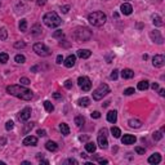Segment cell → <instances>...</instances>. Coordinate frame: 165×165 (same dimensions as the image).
Wrapping results in <instances>:
<instances>
[{
    "mask_svg": "<svg viewBox=\"0 0 165 165\" xmlns=\"http://www.w3.org/2000/svg\"><path fill=\"white\" fill-rule=\"evenodd\" d=\"M7 93L17 98H21L23 101H31L34 98V94L30 89L22 85H9L7 86Z\"/></svg>",
    "mask_w": 165,
    "mask_h": 165,
    "instance_id": "6da1fadb",
    "label": "cell"
},
{
    "mask_svg": "<svg viewBox=\"0 0 165 165\" xmlns=\"http://www.w3.org/2000/svg\"><path fill=\"white\" fill-rule=\"evenodd\" d=\"M88 21H89L90 25H93L95 27H101V26L105 25L106 21H107V16L101 11H95V12H92L88 16Z\"/></svg>",
    "mask_w": 165,
    "mask_h": 165,
    "instance_id": "7a4b0ae2",
    "label": "cell"
},
{
    "mask_svg": "<svg viewBox=\"0 0 165 165\" xmlns=\"http://www.w3.org/2000/svg\"><path fill=\"white\" fill-rule=\"evenodd\" d=\"M72 37H74V40H76L77 43L88 41L92 37V31L86 27H76L74 32H72Z\"/></svg>",
    "mask_w": 165,
    "mask_h": 165,
    "instance_id": "3957f363",
    "label": "cell"
},
{
    "mask_svg": "<svg viewBox=\"0 0 165 165\" xmlns=\"http://www.w3.org/2000/svg\"><path fill=\"white\" fill-rule=\"evenodd\" d=\"M43 22H44L45 26L50 27V28H54V27H58L61 25L62 19L56 12H48L44 14V17H43Z\"/></svg>",
    "mask_w": 165,
    "mask_h": 165,
    "instance_id": "277c9868",
    "label": "cell"
},
{
    "mask_svg": "<svg viewBox=\"0 0 165 165\" xmlns=\"http://www.w3.org/2000/svg\"><path fill=\"white\" fill-rule=\"evenodd\" d=\"M108 93H110V86L107 84H101L95 90H93V99L99 101L103 98L105 95H107Z\"/></svg>",
    "mask_w": 165,
    "mask_h": 165,
    "instance_id": "5b68a950",
    "label": "cell"
},
{
    "mask_svg": "<svg viewBox=\"0 0 165 165\" xmlns=\"http://www.w3.org/2000/svg\"><path fill=\"white\" fill-rule=\"evenodd\" d=\"M34 52L40 57H48V56L52 54V50L45 44H43V43H36V44H34Z\"/></svg>",
    "mask_w": 165,
    "mask_h": 165,
    "instance_id": "8992f818",
    "label": "cell"
},
{
    "mask_svg": "<svg viewBox=\"0 0 165 165\" xmlns=\"http://www.w3.org/2000/svg\"><path fill=\"white\" fill-rule=\"evenodd\" d=\"M77 84H79L80 89H82L84 92H89L92 89V81L88 76H80L77 79Z\"/></svg>",
    "mask_w": 165,
    "mask_h": 165,
    "instance_id": "52a82bcc",
    "label": "cell"
},
{
    "mask_svg": "<svg viewBox=\"0 0 165 165\" xmlns=\"http://www.w3.org/2000/svg\"><path fill=\"white\" fill-rule=\"evenodd\" d=\"M150 37H151V40L154 43H156V44H163V43H164V37H163L161 32H160L159 30L150 31Z\"/></svg>",
    "mask_w": 165,
    "mask_h": 165,
    "instance_id": "ba28073f",
    "label": "cell"
},
{
    "mask_svg": "<svg viewBox=\"0 0 165 165\" xmlns=\"http://www.w3.org/2000/svg\"><path fill=\"white\" fill-rule=\"evenodd\" d=\"M31 118V108L30 107H25L21 112L18 114V120L19 121H27Z\"/></svg>",
    "mask_w": 165,
    "mask_h": 165,
    "instance_id": "9c48e42d",
    "label": "cell"
},
{
    "mask_svg": "<svg viewBox=\"0 0 165 165\" xmlns=\"http://www.w3.org/2000/svg\"><path fill=\"white\" fill-rule=\"evenodd\" d=\"M165 63V57L163 54H156L154 58H152V66L154 67H163Z\"/></svg>",
    "mask_w": 165,
    "mask_h": 165,
    "instance_id": "30bf717a",
    "label": "cell"
},
{
    "mask_svg": "<svg viewBox=\"0 0 165 165\" xmlns=\"http://www.w3.org/2000/svg\"><path fill=\"white\" fill-rule=\"evenodd\" d=\"M22 143L25 146H36L37 144V137H34V135H27L25 139L22 141Z\"/></svg>",
    "mask_w": 165,
    "mask_h": 165,
    "instance_id": "8fae6325",
    "label": "cell"
},
{
    "mask_svg": "<svg viewBox=\"0 0 165 165\" xmlns=\"http://www.w3.org/2000/svg\"><path fill=\"white\" fill-rule=\"evenodd\" d=\"M135 141H137V138L134 137V135L132 134H125L124 137H121V143L123 144H134L135 143Z\"/></svg>",
    "mask_w": 165,
    "mask_h": 165,
    "instance_id": "7c38bea8",
    "label": "cell"
},
{
    "mask_svg": "<svg viewBox=\"0 0 165 165\" xmlns=\"http://www.w3.org/2000/svg\"><path fill=\"white\" fill-rule=\"evenodd\" d=\"M120 11H121V13H123L124 16H130L132 12H133V7L130 5L129 3H123V4H121V7H120Z\"/></svg>",
    "mask_w": 165,
    "mask_h": 165,
    "instance_id": "4fadbf2b",
    "label": "cell"
},
{
    "mask_svg": "<svg viewBox=\"0 0 165 165\" xmlns=\"http://www.w3.org/2000/svg\"><path fill=\"white\" fill-rule=\"evenodd\" d=\"M75 62H76V56L70 54V56L65 60L63 65H65V67H67V69H71V67H74V66H75Z\"/></svg>",
    "mask_w": 165,
    "mask_h": 165,
    "instance_id": "5bb4252c",
    "label": "cell"
},
{
    "mask_svg": "<svg viewBox=\"0 0 165 165\" xmlns=\"http://www.w3.org/2000/svg\"><path fill=\"white\" fill-rule=\"evenodd\" d=\"M148 163L150 164H154V165H156V164H160L161 163V155L160 154H154V155H151V156L148 157Z\"/></svg>",
    "mask_w": 165,
    "mask_h": 165,
    "instance_id": "9a60e30c",
    "label": "cell"
},
{
    "mask_svg": "<svg viewBox=\"0 0 165 165\" xmlns=\"http://www.w3.org/2000/svg\"><path fill=\"white\" fill-rule=\"evenodd\" d=\"M98 144H99L101 148H107L108 147V141L106 138V135H102V134L98 135Z\"/></svg>",
    "mask_w": 165,
    "mask_h": 165,
    "instance_id": "2e32d148",
    "label": "cell"
},
{
    "mask_svg": "<svg viewBox=\"0 0 165 165\" xmlns=\"http://www.w3.org/2000/svg\"><path fill=\"white\" fill-rule=\"evenodd\" d=\"M92 56V52L89 49H79L77 50V57L79 58H82V60H86Z\"/></svg>",
    "mask_w": 165,
    "mask_h": 165,
    "instance_id": "e0dca14e",
    "label": "cell"
},
{
    "mask_svg": "<svg viewBox=\"0 0 165 165\" xmlns=\"http://www.w3.org/2000/svg\"><path fill=\"white\" fill-rule=\"evenodd\" d=\"M133 76H134V71L130 69H124L121 71V77L123 79H132Z\"/></svg>",
    "mask_w": 165,
    "mask_h": 165,
    "instance_id": "ac0fdd59",
    "label": "cell"
},
{
    "mask_svg": "<svg viewBox=\"0 0 165 165\" xmlns=\"http://www.w3.org/2000/svg\"><path fill=\"white\" fill-rule=\"evenodd\" d=\"M116 120H118V112L114 110V111H110V112L107 114V121L111 124H115Z\"/></svg>",
    "mask_w": 165,
    "mask_h": 165,
    "instance_id": "d6986e66",
    "label": "cell"
},
{
    "mask_svg": "<svg viewBox=\"0 0 165 165\" xmlns=\"http://www.w3.org/2000/svg\"><path fill=\"white\" fill-rule=\"evenodd\" d=\"M45 148L48 150V151H50V152H54L58 150V146H57V143L56 142H53V141H48V142L45 143Z\"/></svg>",
    "mask_w": 165,
    "mask_h": 165,
    "instance_id": "ffe728a7",
    "label": "cell"
},
{
    "mask_svg": "<svg viewBox=\"0 0 165 165\" xmlns=\"http://www.w3.org/2000/svg\"><path fill=\"white\" fill-rule=\"evenodd\" d=\"M152 23L155 26H157V27H161L164 23H163V19H161V17L159 16V14H152Z\"/></svg>",
    "mask_w": 165,
    "mask_h": 165,
    "instance_id": "44dd1931",
    "label": "cell"
},
{
    "mask_svg": "<svg viewBox=\"0 0 165 165\" xmlns=\"http://www.w3.org/2000/svg\"><path fill=\"white\" fill-rule=\"evenodd\" d=\"M128 124H129L130 128H135V129L142 127V121L138 120V119H130V120L128 121Z\"/></svg>",
    "mask_w": 165,
    "mask_h": 165,
    "instance_id": "7402d4cb",
    "label": "cell"
},
{
    "mask_svg": "<svg viewBox=\"0 0 165 165\" xmlns=\"http://www.w3.org/2000/svg\"><path fill=\"white\" fill-rule=\"evenodd\" d=\"M90 103V99L88 97H82V98H79L77 99V105L80 106V107H88Z\"/></svg>",
    "mask_w": 165,
    "mask_h": 165,
    "instance_id": "603a6c76",
    "label": "cell"
},
{
    "mask_svg": "<svg viewBox=\"0 0 165 165\" xmlns=\"http://www.w3.org/2000/svg\"><path fill=\"white\" fill-rule=\"evenodd\" d=\"M60 130H61V133L63 135H69L70 134V128H69V125H67L66 123H61L60 124Z\"/></svg>",
    "mask_w": 165,
    "mask_h": 165,
    "instance_id": "cb8c5ba5",
    "label": "cell"
},
{
    "mask_svg": "<svg viewBox=\"0 0 165 165\" xmlns=\"http://www.w3.org/2000/svg\"><path fill=\"white\" fill-rule=\"evenodd\" d=\"M85 150H86V152H90V154L95 152V150H97L95 143H93V142H86V144H85Z\"/></svg>",
    "mask_w": 165,
    "mask_h": 165,
    "instance_id": "d4e9b609",
    "label": "cell"
},
{
    "mask_svg": "<svg viewBox=\"0 0 165 165\" xmlns=\"http://www.w3.org/2000/svg\"><path fill=\"white\" fill-rule=\"evenodd\" d=\"M137 88H138L139 90H147V89L150 88V82H148L147 80H142V81L138 82V86H137Z\"/></svg>",
    "mask_w": 165,
    "mask_h": 165,
    "instance_id": "484cf974",
    "label": "cell"
},
{
    "mask_svg": "<svg viewBox=\"0 0 165 165\" xmlns=\"http://www.w3.org/2000/svg\"><path fill=\"white\" fill-rule=\"evenodd\" d=\"M41 26L40 25H34L32 27H31V34L32 35H35V36H37V35H40L41 34Z\"/></svg>",
    "mask_w": 165,
    "mask_h": 165,
    "instance_id": "4316f807",
    "label": "cell"
},
{
    "mask_svg": "<svg viewBox=\"0 0 165 165\" xmlns=\"http://www.w3.org/2000/svg\"><path fill=\"white\" fill-rule=\"evenodd\" d=\"M43 105H44V108H45L47 112H53V111H54V106L52 105L50 101H44Z\"/></svg>",
    "mask_w": 165,
    "mask_h": 165,
    "instance_id": "83f0119b",
    "label": "cell"
},
{
    "mask_svg": "<svg viewBox=\"0 0 165 165\" xmlns=\"http://www.w3.org/2000/svg\"><path fill=\"white\" fill-rule=\"evenodd\" d=\"M7 39H8V31H7V28H5V27H2V28H0V40L5 41Z\"/></svg>",
    "mask_w": 165,
    "mask_h": 165,
    "instance_id": "f1b7e54d",
    "label": "cell"
},
{
    "mask_svg": "<svg viewBox=\"0 0 165 165\" xmlns=\"http://www.w3.org/2000/svg\"><path fill=\"white\" fill-rule=\"evenodd\" d=\"M27 30V19H21L19 21V31H22V32H26Z\"/></svg>",
    "mask_w": 165,
    "mask_h": 165,
    "instance_id": "f546056e",
    "label": "cell"
},
{
    "mask_svg": "<svg viewBox=\"0 0 165 165\" xmlns=\"http://www.w3.org/2000/svg\"><path fill=\"white\" fill-rule=\"evenodd\" d=\"M111 134H112L115 138H120V135H121V130H120L118 127H112V128H111Z\"/></svg>",
    "mask_w": 165,
    "mask_h": 165,
    "instance_id": "4dcf8cb0",
    "label": "cell"
},
{
    "mask_svg": "<svg viewBox=\"0 0 165 165\" xmlns=\"http://www.w3.org/2000/svg\"><path fill=\"white\" fill-rule=\"evenodd\" d=\"M9 60V56H8V53H0V63L4 65V63H7Z\"/></svg>",
    "mask_w": 165,
    "mask_h": 165,
    "instance_id": "1f68e13d",
    "label": "cell"
},
{
    "mask_svg": "<svg viewBox=\"0 0 165 165\" xmlns=\"http://www.w3.org/2000/svg\"><path fill=\"white\" fill-rule=\"evenodd\" d=\"M84 121H85V119H84V116H81V115L75 118V124L77 125V127H81V125L84 124Z\"/></svg>",
    "mask_w": 165,
    "mask_h": 165,
    "instance_id": "d6a6232c",
    "label": "cell"
},
{
    "mask_svg": "<svg viewBox=\"0 0 165 165\" xmlns=\"http://www.w3.org/2000/svg\"><path fill=\"white\" fill-rule=\"evenodd\" d=\"M14 61L17 62V63H25L26 62V58L23 54H17L16 57H14Z\"/></svg>",
    "mask_w": 165,
    "mask_h": 165,
    "instance_id": "836d02e7",
    "label": "cell"
},
{
    "mask_svg": "<svg viewBox=\"0 0 165 165\" xmlns=\"http://www.w3.org/2000/svg\"><path fill=\"white\" fill-rule=\"evenodd\" d=\"M152 138L155 139V141H160L163 138V132L161 130H157V132H155L154 134H152Z\"/></svg>",
    "mask_w": 165,
    "mask_h": 165,
    "instance_id": "e575fe53",
    "label": "cell"
},
{
    "mask_svg": "<svg viewBox=\"0 0 165 165\" xmlns=\"http://www.w3.org/2000/svg\"><path fill=\"white\" fill-rule=\"evenodd\" d=\"M34 125H35V123H27V124H26V127L23 128V133L27 134V133L30 132V130L34 128Z\"/></svg>",
    "mask_w": 165,
    "mask_h": 165,
    "instance_id": "d590c367",
    "label": "cell"
},
{
    "mask_svg": "<svg viewBox=\"0 0 165 165\" xmlns=\"http://www.w3.org/2000/svg\"><path fill=\"white\" fill-rule=\"evenodd\" d=\"M53 37H56V39L63 37V31H62V30H57V31H54V34H53Z\"/></svg>",
    "mask_w": 165,
    "mask_h": 165,
    "instance_id": "8d00e7d4",
    "label": "cell"
},
{
    "mask_svg": "<svg viewBox=\"0 0 165 165\" xmlns=\"http://www.w3.org/2000/svg\"><path fill=\"white\" fill-rule=\"evenodd\" d=\"M19 82H21L22 85H28V84H31L30 79H27V77H21V79H19Z\"/></svg>",
    "mask_w": 165,
    "mask_h": 165,
    "instance_id": "74e56055",
    "label": "cell"
},
{
    "mask_svg": "<svg viewBox=\"0 0 165 165\" xmlns=\"http://www.w3.org/2000/svg\"><path fill=\"white\" fill-rule=\"evenodd\" d=\"M135 152H137L138 155H144V154H146V148H144V147H135Z\"/></svg>",
    "mask_w": 165,
    "mask_h": 165,
    "instance_id": "f35d334b",
    "label": "cell"
},
{
    "mask_svg": "<svg viewBox=\"0 0 165 165\" xmlns=\"http://www.w3.org/2000/svg\"><path fill=\"white\" fill-rule=\"evenodd\" d=\"M26 47V43L25 41H17L14 43V48H17V49H19V48H25Z\"/></svg>",
    "mask_w": 165,
    "mask_h": 165,
    "instance_id": "ab89813d",
    "label": "cell"
},
{
    "mask_svg": "<svg viewBox=\"0 0 165 165\" xmlns=\"http://www.w3.org/2000/svg\"><path fill=\"white\" fill-rule=\"evenodd\" d=\"M14 128V123L12 120H9V121H7V124H5V129L7 130H12Z\"/></svg>",
    "mask_w": 165,
    "mask_h": 165,
    "instance_id": "60d3db41",
    "label": "cell"
},
{
    "mask_svg": "<svg viewBox=\"0 0 165 165\" xmlns=\"http://www.w3.org/2000/svg\"><path fill=\"white\" fill-rule=\"evenodd\" d=\"M118 76H119V71L118 70H114L112 72H111V75H110V77L112 80H116V79H118Z\"/></svg>",
    "mask_w": 165,
    "mask_h": 165,
    "instance_id": "b9f144b4",
    "label": "cell"
},
{
    "mask_svg": "<svg viewBox=\"0 0 165 165\" xmlns=\"http://www.w3.org/2000/svg\"><path fill=\"white\" fill-rule=\"evenodd\" d=\"M72 84H74V82H72V80H70V79L66 80V81H65V88H66V89H71V88H72Z\"/></svg>",
    "mask_w": 165,
    "mask_h": 165,
    "instance_id": "7bdbcfd3",
    "label": "cell"
},
{
    "mask_svg": "<svg viewBox=\"0 0 165 165\" xmlns=\"http://www.w3.org/2000/svg\"><path fill=\"white\" fill-rule=\"evenodd\" d=\"M134 93V88H127L124 90V94L125 95H132Z\"/></svg>",
    "mask_w": 165,
    "mask_h": 165,
    "instance_id": "ee69618b",
    "label": "cell"
},
{
    "mask_svg": "<svg viewBox=\"0 0 165 165\" xmlns=\"http://www.w3.org/2000/svg\"><path fill=\"white\" fill-rule=\"evenodd\" d=\"M114 58H115V54H114V53H110V54L106 57V61H107V63H111V61H112Z\"/></svg>",
    "mask_w": 165,
    "mask_h": 165,
    "instance_id": "f6af8a7d",
    "label": "cell"
},
{
    "mask_svg": "<svg viewBox=\"0 0 165 165\" xmlns=\"http://www.w3.org/2000/svg\"><path fill=\"white\" fill-rule=\"evenodd\" d=\"M90 116H92V119H99L101 118V114L98 112V111H94V112L90 114Z\"/></svg>",
    "mask_w": 165,
    "mask_h": 165,
    "instance_id": "bcb514c9",
    "label": "cell"
},
{
    "mask_svg": "<svg viewBox=\"0 0 165 165\" xmlns=\"http://www.w3.org/2000/svg\"><path fill=\"white\" fill-rule=\"evenodd\" d=\"M62 62H63V57H62L61 54L57 56V58H56V63H57V65H61Z\"/></svg>",
    "mask_w": 165,
    "mask_h": 165,
    "instance_id": "7dc6e473",
    "label": "cell"
},
{
    "mask_svg": "<svg viewBox=\"0 0 165 165\" xmlns=\"http://www.w3.org/2000/svg\"><path fill=\"white\" fill-rule=\"evenodd\" d=\"M66 164H74V165H77L79 163H77V160H75V159H67V160H66Z\"/></svg>",
    "mask_w": 165,
    "mask_h": 165,
    "instance_id": "c3c4849f",
    "label": "cell"
},
{
    "mask_svg": "<svg viewBox=\"0 0 165 165\" xmlns=\"http://www.w3.org/2000/svg\"><path fill=\"white\" fill-rule=\"evenodd\" d=\"M37 134H39V137H45L47 132H45L44 129H39V130H37Z\"/></svg>",
    "mask_w": 165,
    "mask_h": 165,
    "instance_id": "681fc988",
    "label": "cell"
},
{
    "mask_svg": "<svg viewBox=\"0 0 165 165\" xmlns=\"http://www.w3.org/2000/svg\"><path fill=\"white\" fill-rule=\"evenodd\" d=\"M47 2H48V0H36V4L39 7H43V5H45V4H47Z\"/></svg>",
    "mask_w": 165,
    "mask_h": 165,
    "instance_id": "f907efd6",
    "label": "cell"
},
{
    "mask_svg": "<svg viewBox=\"0 0 165 165\" xmlns=\"http://www.w3.org/2000/svg\"><path fill=\"white\" fill-rule=\"evenodd\" d=\"M53 98H56V99H61V98H62V94H60L58 92H56V93H53Z\"/></svg>",
    "mask_w": 165,
    "mask_h": 165,
    "instance_id": "816d5d0a",
    "label": "cell"
},
{
    "mask_svg": "<svg viewBox=\"0 0 165 165\" xmlns=\"http://www.w3.org/2000/svg\"><path fill=\"white\" fill-rule=\"evenodd\" d=\"M5 144H7V138L2 137L0 138V146H5Z\"/></svg>",
    "mask_w": 165,
    "mask_h": 165,
    "instance_id": "f5cc1de1",
    "label": "cell"
},
{
    "mask_svg": "<svg viewBox=\"0 0 165 165\" xmlns=\"http://www.w3.org/2000/svg\"><path fill=\"white\" fill-rule=\"evenodd\" d=\"M69 9H70V5H65V7H61V11L63 12V13H67V12H69Z\"/></svg>",
    "mask_w": 165,
    "mask_h": 165,
    "instance_id": "db71d44e",
    "label": "cell"
},
{
    "mask_svg": "<svg viewBox=\"0 0 165 165\" xmlns=\"http://www.w3.org/2000/svg\"><path fill=\"white\" fill-rule=\"evenodd\" d=\"M151 88H152L154 90H157V89H159V84H157V82H152Z\"/></svg>",
    "mask_w": 165,
    "mask_h": 165,
    "instance_id": "11a10c76",
    "label": "cell"
},
{
    "mask_svg": "<svg viewBox=\"0 0 165 165\" xmlns=\"http://www.w3.org/2000/svg\"><path fill=\"white\" fill-rule=\"evenodd\" d=\"M99 134H102V135H107V129H106V128L101 129V130H99Z\"/></svg>",
    "mask_w": 165,
    "mask_h": 165,
    "instance_id": "9f6ffc18",
    "label": "cell"
},
{
    "mask_svg": "<svg viewBox=\"0 0 165 165\" xmlns=\"http://www.w3.org/2000/svg\"><path fill=\"white\" fill-rule=\"evenodd\" d=\"M98 163H99V164H108V160H106V159H98Z\"/></svg>",
    "mask_w": 165,
    "mask_h": 165,
    "instance_id": "6f0895ef",
    "label": "cell"
},
{
    "mask_svg": "<svg viewBox=\"0 0 165 165\" xmlns=\"http://www.w3.org/2000/svg\"><path fill=\"white\" fill-rule=\"evenodd\" d=\"M159 94L161 95V97H164V95H165V90H164L163 88H161V89H159Z\"/></svg>",
    "mask_w": 165,
    "mask_h": 165,
    "instance_id": "680465c9",
    "label": "cell"
},
{
    "mask_svg": "<svg viewBox=\"0 0 165 165\" xmlns=\"http://www.w3.org/2000/svg\"><path fill=\"white\" fill-rule=\"evenodd\" d=\"M40 163H41V164H47V165L49 164V161H48V160H43V159H40Z\"/></svg>",
    "mask_w": 165,
    "mask_h": 165,
    "instance_id": "91938a15",
    "label": "cell"
},
{
    "mask_svg": "<svg viewBox=\"0 0 165 165\" xmlns=\"http://www.w3.org/2000/svg\"><path fill=\"white\" fill-rule=\"evenodd\" d=\"M37 69H39V67H37V66H34V67H32V69H31V71H32V72H35V71H37Z\"/></svg>",
    "mask_w": 165,
    "mask_h": 165,
    "instance_id": "94428289",
    "label": "cell"
},
{
    "mask_svg": "<svg viewBox=\"0 0 165 165\" xmlns=\"http://www.w3.org/2000/svg\"><path fill=\"white\" fill-rule=\"evenodd\" d=\"M110 105V101H107V102H105V103H103V107H107V106Z\"/></svg>",
    "mask_w": 165,
    "mask_h": 165,
    "instance_id": "6125c7cd",
    "label": "cell"
},
{
    "mask_svg": "<svg viewBox=\"0 0 165 165\" xmlns=\"http://www.w3.org/2000/svg\"><path fill=\"white\" fill-rule=\"evenodd\" d=\"M79 139H80V141H86V139H88V137H85V135H84V137H80Z\"/></svg>",
    "mask_w": 165,
    "mask_h": 165,
    "instance_id": "be15d7a7",
    "label": "cell"
},
{
    "mask_svg": "<svg viewBox=\"0 0 165 165\" xmlns=\"http://www.w3.org/2000/svg\"><path fill=\"white\" fill-rule=\"evenodd\" d=\"M0 165H4V163H3V161H0Z\"/></svg>",
    "mask_w": 165,
    "mask_h": 165,
    "instance_id": "e7e4bbea",
    "label": "cell"
}]
</instances>
